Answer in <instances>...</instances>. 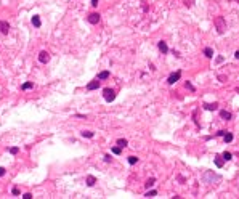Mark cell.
I'll list each match as a JSON object with an SVG mask.
<instances>
[{
	"instance_id": "cell-25",
	"label": "cell",
	"mask_w": 239,
	"mask_h": 199,
	"mask_svg": "<svg viewBox=\"0 0 239 199\" xmlns=\"http://www.w3.org/2000/svg\"><path fill=\"white\" fill-rule=\"evenodd\" d=\"M156 194H157V193H156V191H154V189H152V191H148V193H146V194H145V197H154V196H156Z\"/></svg>"
},
{
	"instance_id": "cell-12",
	"label": "cell",
	"mask_w": 239,
	"mask_h": 199,
	"mask_svg": "<svg viewBox=\"0 0 239 199\" xmlns=\"http://www.w3.org/2000/svg\"><path fill=\"white\" fill-rule=\"evenodd\" d=\"M95 183H96V178H95L93 175H88V177H87V185H88V186H93Z\"/></svg>"
},
{
	"instance_id": "cell-30",
	"label": "cell",
	"mask_w": 239,
	"mask_h": 199,
	"mask_svg": "<svg viewBox=\"0 0 239 199\" xmlns=\"http://www.w3.org/2000/svg\"><path fill=\"white\" fill-rule=\"evenodd\" d=\"M225 133H226V130H220L217 135H218V136H225Z\"/></svg>"
},
{
	"instance_id": "cell-35",
	"label": "cell",
	"mask_w": 239,
	"mask_h": 199,
	"mask_svg": "<svg viewBox=\"0 0 239 199\" xmlns=\"http://www.w3.org/2000/svg\"><path fill=\"white\" fill-rule=\"evenodd\" d=\"M237 2H239V0H237Z\"/></svg>"
},
{
	"instance_id": "cell-27",
	"label": "cell",
	"mask_w": 239,
	"mask_h": 199,
	"mask_svg": "<svg viewBox=\"0 0 239 199\" xmlns=\"http://www.w3.org/2000/svg\"><path fill=\"white\" fill-rule=\"evenodd\" d=\"M18 151H19V148H16V146L10 148V153H11V154H18Z\"/></svg>"
},
{
	"instance_id": "cell-22",
	"label": "cell",
	"mask_w": 239,
	"mask_h": 199,
	"mask_svg": "<svg viewBox=\"0 0 239 199\" xmlns=\"http://www.w3.org/2000/svg\"><path fill=\"white\" fill-rule=\"evenodd\" d=\"M223 159H225V161H231V159H233V156H231V153H223Z\"/></svg>"
},
{
	"instance_id": "cell-21",
	"label": "cell",
	"mask_w": 239,
	"mask_h": 199,
	"mask_svg": "<svg viewBox=\"0 0 239 199\" xmlns=\"http://www.w3.org/2000/svg\"><path fill=\"white\" fill-rule=\"evenodd\" d=\"M93 135H95V133L90 132V130H84V132H82V136H87V138H93Z\"/></svg>"
},
{
	"instance_id": "cell-32",
	"label": "cell",
	"mask_w": 239,
	"mask_h": 199,
	"mask_svg": "<svg viewBox=\"0 0 239 199\" xmlns=\"http://www.w3.org/2000/svg\"><path fill=\"white\" fill-rule=\"evenodd\" d=\"M5 175V169L3 167H0V177H3Z\"/></svg>"
},
{
	"instance_id": "cell-29",
	"label": "cell",
	"mask_w": 239,
	"mask_h": 199,
	"mask_svg": "<svg viewBox=\"0 0 239 199\" xmlns=\"http://www.w3.org/2000/svg\"><path fill=\"white\" fill-rule=\"evenodd\" d=\"M104 162H111V156H109V154L104 156Z\"/></svg>"
},
{
	"instance_id": "cell-33",
	"label": "cell",
	"mask_w": 239,
	"mask_h": 199,
	"mask_svg": "<svg viewBox=\"0 0 239 199\" xmlns=\"http://www.w3.org/2000/svg\"><path fill=\"white\" fill-rule=\"evenodd\" d=\"M92 5H93V7H96V5H98V0H92Z\"/></svg>"
},
{
	"instance_id": "cell-7",
	"label": "cell",
	"mask_w": 239,
	"mask_h": 199,
	"mask_svg": "<svg viewBox=\"0 0 239 199\" xmlns=\"http://www.w3.org/2000/svg\"><path fill=\"white\" fill-rule=\"evenodd\" d=\"M8 31H10V24L7 21H0V32H2V34H8Z\"/></svg>"
},
{
	"instance_id": "cell-31",
	"label": "cell",
	"mask_w": 239,
	"mask_h": 199,
	"mask_svg": "<svg viewBox=\"0 0 239 199\" xmlns=\"http://www.w3.org/2000/svg\"><path fill=\"white\" fill-rule=\"evenodd\" d=\"M23 197H24V199H31V197H32V194H31V193H26Z\"/></svg>"
},
{
	"instance_id": "cell-23",
	"label": "cell",
	"mask_w": 239,
	"mask_h": 199,
	"mask_svg": "<svg viewBox=\"0 0 239 199\" xmlns=\"http://www.w3.org/2000/svg\"><path fill=\"white\" fill-rule=\"evenodd\" d=\"M154 183H156V180H154V178H149V180L146 182V188H151Z\"/></svg>"
},
{
	"instance_id": "cell-16",
	"label": "cell",
	"mask_w": 239,
	"mask_h": 199,
	"mask_svg": "<svg viewBox=\"0 0 239 199\" xmlns=\"http://www.w3.org/2000/svg\"><path fill=\"white\" fill-rule=\"evenodd\" d=\"M215 165H217V167H223V159H222L220 156L215 157Z\"/></svg>"
},
{
	"instance_id": "cell-3",
	"label": "cell",
	"mask_w": 239,
	"mask_h": 199,
	"mask_svg": "<svg viewBox=\"0 0 239 199\" xmlns=\"http://www.w3.org/2000/svg\"><path fill=\"white\" fill-rule=\"evenodd\" d=\"M180 77H181V72H180V71H176V72H172V74L169 75V79H167V84H169V85H173V84H176L178 80H180Z\"/></svg>"
},
{
	"instance_id": "cell-4",
	"label": "cell",
	"mask_w": 239,
	"mask_h": 199,
	"mask_svg": "<svg viewBox=\"0 0 239 199\" xmlns=\"http://www.w3.org/2000/svg\"><path fill=\"white\" fill-rule=\"evenodd\" d=\"M103 96H104V100L108 103H111V101H114L116 100V93H114V90H111V88H104L103 90Z\"/></svg>"
},
{
	"instance_id": "cell-8",
	"label": "cell",
	"mask_w": 239,
	"mask_h": 199,
	"mask_svg": "<svg viewBox=\"0 0 239 199\" xmlns=\"http://www.w3.org/2000/svg\"><path fill=\"white\" fill-rule=\"evenodd\" d=\"M99 87V79H96V80H92V82H88V85H87V90H96Z\"/></svg>"
},
{
	"instance_id": "cell-2",
	"label": "cell",
	"mask_w": 239,
	"mask_h": 199,
	"mask_svg": "<svg viewBox=\"0 0 239 199\" xmlns=\"http://www.w3.org/2000/svg\"><path fill=\"white\" fill-rule=\"evenodd\" d=\"M213 24H215V27H217L218 34H223V32H225V29H226V23H225L223 16H217V18L213 19Z\"/></svg>"
},
{
	"instance_id": "cell-14",
	"label": "cell",
	"mask_w": 239,
	"mask_h": 199,
	"mask_svg": "<svg viewBox=\"0 0 239 199\" xmlns=\"http://www.w3.org/2000/svg\"><path fill=\"white\" fill-rule=\"evenodd\" d=\"M108 77H109V71H103V72L98 74V79H99V80H104V79H108Z\"/></svg>"
},
{
	"instance_id": "cell-11",
	"label": "cell",
	"mask_w": 239,
	"mask_h": 199,
	"mask_svg": "<svg viewBox=\"0 0 239 199\" xmlns=\"http://www.w3.org/2000/svg\"><path fill=\"white\" fill-rule=\"evenodd\" d=\"M220 117L223 119V121H230L233 116H231V112H230V111H220Z\"/></svg>"
},
{
	"instance_id": "cell-13",
	"label": "cell",
	"mask_w": 239,
	"mask_h": 199,
	"mask_svg": "<svg viewBox=\"0 0 239 199\" xmlns=\"http://www.w3.org/2000/svg\"><path fill=\"white\" fill-rule=\"evenodd\" d=\"M32 24H34L35 27H40V24H42V23H40V18H39L37 15H35V16H32Z\"/></svg>"
},
{
	"instance_id": "cell-5",
	"label": "cell",
	"mask_w": 239,
	"mask_h": 199,
	"mask_svg": "<svg viewBox=\"0 0 239 199\" xmlns=\"http://www.w3.org/2000/svg\"><path fill=\"white\" fill-rule=\"evenodd\" d=\"M39 61L44 63V64H47V63L50 61V55H48L47 51H40V53H39Z\"/></svg>"
},
{
	"instance_id": "cell-28",
	"label": "cell",
	"mask_w": 239,
	"mask_h": 199,
	"mask_svg": "<svg viewBox=\"0 0 239 199\" xmlns=\"http://www.w3.org/2000/svg\"><path fill=\"white\" fill-rule=\"evenodd\" d=\"M11 193H13V196H19V189H18V188H13Z\"/></svg>"
},
{
	"instance_id": "cell-24",
	"label": "cell",
	"mask_w": 239,
	"mask_h": 199,
	"mask_svg": "<svg viewBox=\"0 0 239 199\" xmlns=\"http://www.w3.org/2000/svg\"><path fill=\"white\" fill-rule=\"evenodd\" d=\"M185 87H186L188 90H191V92H196V88L193 87V84H191V82H186V84H185Z\"/></svg>"
},
{
	"instance_id": "cell-26",
	"label": "cell",
	"mask_w": 239,
	"mask_h": 199,
	"mask_svg": "<svg viewBox=\"0 0 239 199\" xmlns=\"http://www.w3.org/2000/svg\"><path fill=\"white\" fill-rule=\"evenodd\" d=\"M111 151H112L114 154H121V146H114V148H112Z\"/></svg>"
},
{
	"instance_id": "cell-17",
	"label": "cell",
	"mask_w": 239,
	"mask_h": 199,
	"mask_svg": "<svg viewBox=\"0 0 239 199\" xmlns=\"http://www.w3.org/2000/svg\"><path fill=\"white\" fill-rule=\"evenodd\" d=\"M223 138H225V143H231V141H233V133H228V132H226Z\"/></svg>"
},
{
	"instance_id": "cell-1",
	"label": "cell",
	"mask_w": 239,
	"mask_h": 199,
	"mask_svg": "<svg viewBox=\"0 0 239 199\" xmlns=\"http://www.w3.org/2000/svg\"><path fill=\"white\" fill-rule=\"evenodd\" d=\"M202 180H204V183H213V182L220 180V175H217V173L207 170V172H204V175H202Z\"/></svg>"
},
{
	"instance_id": "cell-15",
	"label": "cell",
	"mask_w": 239,
	"mask_h": 199,
	"mask_svg": "<svg viewBox=\"0 0 239 199\" xmlns=\"http://www.w3.org/2000/svg\"><path fill=\"white\" fill-rule=\"evenodd\" d=\"M204 55H205L207 58H213V50L207 47V48H204Z\"/></svg>"
},
{
	"instance_id": "cell-19",
	"label": "cell",
	"mask_w": 239,
	"mask_h": 199,
	"mask_svg": "<svg viewBox=\"0 0 239 199\" xmlns=\"http://www.w3.org/2000/svg\"><path fill=\"white\" fill-rule=\"evenodd\" d=\"M34 87V84L32 82H26V84H23L21 85V90H29V88H32Z\"/></svg>"
},
{
	"instance_id": "cell-9",
	"label": "cell",
	"mask_w": 239,
	"mask_h": 199,
	"mask_svg": "<svg viewBox=\"0 0 239 199\" xmlns=\"http://www.w3.org/2000/svg\"><path fill=\"white\" fill-rule=\"evenodd\" d=\"M157 47H159V50H161L162 53H169V47H167V44L164 42V40H161L157 44Z\"/></svg>"
},
{
	"instance_id": "cell-20",
	"label": "cell",
	"mask_w": 239,
	"mask_h": 199,
	"mask_svg": "<svg viewBox=\"0 0 239 199\" xmlns=\"http://www.w3.org/2000/svg\"><path fill=\"white\" fill-rule=\"evenodd\" d=\"M117 145L121 148H125L127 146V140H125V138H121V140H117Z\"/></svg>"
},
{
	"instance_id": "cell-34",
	"label": "cell",
	"mask_w": 239,
	"mask_h": 199,
	"mask_svg": "<svg viewBox=\"0 0 239 199\" xmlns=\"http://www.w3.org/2000/svg\"><path fill=\"white\" fill-rule=\"evenodd\" d=\"M234 58H236V59H239V50H237V51L234 53Z\"/></svg>"
},
{
	"instance_id": "cell-18",
	"label": "cell",
	"mask_w": 239,
	"mask_h": 199,
	"mask_svg": "<svg viewBox=\"0 0 239 199\" xmlns=\"http://www.w3.org/2000/svg\"><path fill=\"white\" fill-rule=\"evenodd\" d=\"M138 162V157L136 156H128V164L130 165H133V164H136Z\"/></svg>"
},
{
	"instance_id": "cell-10",
	"label": "cell",
	"mask_w": 239,
	"mask_h": 199,
	"mask_svg": "<svg viewBox=\"0 0 239 199\" xmlns=\"http://www.w3.org/2000/svg\"><path fill=\"white\" fill-rule=\"evenodd\" d=\"M204 109H207V111H215V109H218V103H205L204 105Z\"/></svg>"
},
{
	"instance_id": "cell-6",
	"label": "cell",
	"mask_w": 239,
	"mask_h": 199,
	"mask_svg": "<svg viewBox=\"0 0 239 199\" xmlns=\"http://www.w3.org/2000/svg\"><path fill=\"white\" fill-rule=\"evenodd\" d=\"M88 23L90 24H98V21H99V15L98 13H92V15H88Z\"/></svg>"
}]
</instances>
